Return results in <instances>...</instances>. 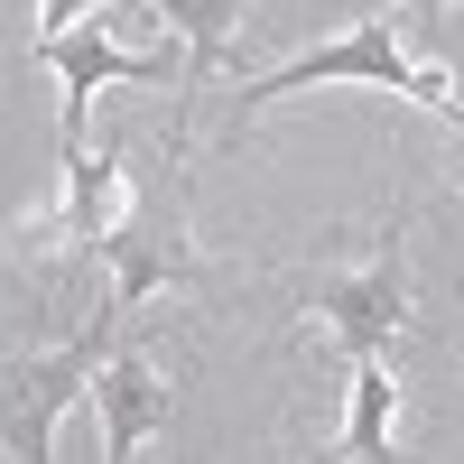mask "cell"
<instances>
[{"instance_id":"cell-1","label":"cell","mask_w":464,"mask_h":464,"mask_svg":"<svg viewBox=\"0 0 464 464\" xmlns=\"http://www.w3.org/2000/svg\"><path fill=\"white\" fill-rule=\"evenodd\" d=\"M306 84H381V93H409L418 111H437V121L464 130V84L437 65V56H409V37L391 19H362V28H343L334 47H306L288 65H269L251 74V84H232V140H242L251 111H269L279 93H306Z\"/></svg>"},{"instance_id":"cell-7","label":"cell","mask_w":464,"mask_h":464,"mask_svg":"<svg viewBox=\"0 0 464 464\" xmlns=\"http://www.w3.org/2000/svg\"><path fill=\"white\" fill-rule=\"evenodd\" d=\"M325 464H400V381L391 362H353V409H343V437Z\"/></svg>"},{"instance_id":"cell-9","label":"cell","mask_w":464,"mask_h":464,"mask_svg":"<svg viewBox=\"0 0 464 464\" xmlns=\"http://www.w3.org/2000/svg\"><path fill=\"white\" fill-rule=\"evenodd\" d=\"M437 28H446V0H400V37H409V56H428Z\"/></svg>"},{"instance_id":"cell-4","label":"cell","mask_w":464,"mask_h":464,"mask_svg":"<svg viewBox=\"0 0 464 464\" xmlns=\"http://www.w3.org/2000/svg\"><path fill=\"white\" fill-rule=\"evenodd\" d=\"M111 19V10H102ZM102 19L93 28H65V37H37V56L56 65V84H65V149H84V102H93V84H159V56H130V47H111L102 37Z\"/></svg>"},{"instance_id":"cell-3","label":"cell","mask_w":464,"mask_h":464,"mask_svg":"<svg viewBox=\"0 0 464 464\" xmlns=\"http://www.w3.org/2000/svg\"><path fill=\"white\" fill-rule=\"evenodd\" d=\"M400 242H409V205H400V223H391V242H381L353 279H316V325H325L353 362H372L381 343L409 325V269H400Z\"/></svg>"},{"instance_id":"cell-6","label":"cell","mask_w":464,"mask_h":464,"mask_svg":"<svg viewBox=\"0 0 464 464\" xmlns=\"http://www.w3.org/2000/svg\"><path fill=\"white\" fill-rule=\"evenodd\" d=\"M102 260H111V316H130V306L149 297V288H186V279H205V260L186 251V232L177 223H149V214H130L121 232H102Z\"/></svg>"},{"instance_id":"cell-8","label":"cell","mask_w":464,"mask_h":464,"mask_svg":"<svg viewBox=\"0 0 464 464\" xmlns=\"http://www.w3.org/2000/svg\"><path fill=\"white\" fill-rule=\"evenodd\" d=\"M140 10H159L177 37H186V84H177V121H186V93L214 84V65L232 56V37H242V0H140ZM177 140V130H168Z\"/></svg>"},{"instance_id":"cell-5","label":"cell","mask_w":464,"mask_h":464,"mask_svg":"<svg viewBox=\"0 0 464 464\" xmlns=\"http://www.w3.org/2000/svg\"><path fill=\"white\" fill-rule=\"evenodd\" d=\"M93 409H102V464H130L149 437H168L177 391H168L140 353H111V362L93 372Z\"/></svg>"},{"instance_id":"cell-2","label":"cell","mask_w":464,"mask_h":464,"mask_svg":"<svg viewBox=\"0 0 464 464\" xmlns=\"http://www.w3.org/2000/svg\"><path fill=\"white\" fill-rule=\"evenodd\" d=\"M111 306H93V325L56 343V353H0V455H19V464H47L56 446V418L93 391V372L111 362Z\"/></svg>"}]
</instances>
